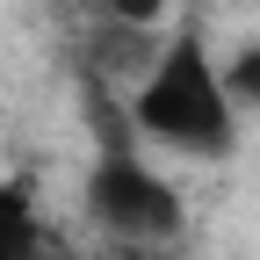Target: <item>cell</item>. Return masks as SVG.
I'll use <instances>...</instances> for the list:
<instances>
[{"label":"cell","instance_id":"cell-1","mask_svg":"<svg viewBox=\"0 0 260 260\" xmlns=\"http://www.w3.org/2000/svg\"><path fill=\"white\" fill-rule=\"evenodd\" d=\"M130 138H145L174 159H195V167H224L239 152V109L224 94V65L210 51L203 29H174L159 37L152 65L130 87Z\"/></svg>","mask_w":260,"mask_h":260},{"label":"cell","instance_id":"cell-2","mask_svg":"<svg viewBox=\"0 0 260 260\" xmlns=\"http://www.w3.org/2000/svg\"><path fill=\"white\" fill-rule=\"evenodd\" d=\"M87 224L116 253H159L188 232V210H181V188L138 145H102L87 167Z\"/></svg>","mask_w":260,"mask_h":260},{"label":"cell","instance_id":"cell-3","mask_svg":"<svg viewBox=\"0 0 260 260\" xmlns=\"http://www.w3.org/2000/svg\"><path fill=\"white\" fill-rule=\"evenodd\" d=\"M37 253V210L29 188H0V260H29Z\"/></svg>","mask_w":260,"mask_h":260},{"label":"cell","instance_id":"cell-4","mask_svg":"<svg viewBox=\"0 0 260 260\" xmlns=\"http://www.w3.org/2000/svg\"><path fill=\"white\" fill-rule=\"evenodd\" d=\"M217 65H224V94H232V109H253V116H260V37L239 44L232 58H217Z\"/></svg>","mask_w":260,"mask_h":260},{"label":"cell","instance_id":"cell-5","mask_svg":"<svg viewBox=\"0 0 260 260\" xmlns=\"http://www.w3.org/2000/svg\"><path fill=\"white\" fill-rule=\"evenodd\" d=\"M102 8V22H116V29H152L159 15H167V0H94Z\"/></svg>","mask_w":260,"mask_h":260}]
</instances>
